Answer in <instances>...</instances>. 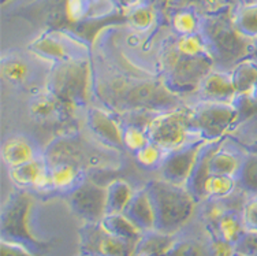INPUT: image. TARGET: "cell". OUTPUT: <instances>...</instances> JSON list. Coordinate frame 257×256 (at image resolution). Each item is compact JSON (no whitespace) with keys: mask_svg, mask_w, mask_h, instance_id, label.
Returning <instances> with one entry per match:
<instances>
[{"mask_svg":"<svg viewBox=\"0 0 257 256\" xmlns=\"http://www.w3.org/2000/svg\"><path fill=\"white\" fill-rule=\"evenodd\" d=\"M47 166H48V172H50L54 192L69 195L86 180V176H85L86 168L77 163L58 162L51 163Z\"/></svg>","mask_w":257,"mask_h":256,"instance_id":"18","label":"cell"},{"mask_svg":"<svg viewBox=\"0 0 257 256\" xmlns=\"http://www.w3.org/2000/svg\"><path fill=\"white\" fill-rule=\"evenodd\" d=\"M0 256H40L28 249L26 246L2 240L0 241Z\"/></svg>","mask_w":257,"mask_h":256,"instance_id":"37","label":"cell"},{"mask_svg":"<svg viewBox=\"0 0 257 256\" xmlns=\"http://www.w3.org/2000/svg\"><path fill=\"white\" fill-rule=\"evenodd\" d=\"M107 203H105V215L123 212L130 200L133 199L134 191L132 185L124 180H112L105 185Z\"/></svg>","mask_w":257,"mask_h":256,"instance_id":"23","label":"cell"},{"mask_svg":"<svg viewBox=\"0 0 257 256\" xmlns=\"http://www.w3.org/2000/svg\"><path fill=\"white\" fill-rule=\"evenodd\" d=\"M235 249L239 255L257 256V233H245L235 245Z\"/></svg>","mask_w":257,"mask_h":256,"instance_id":"36","label":"cell"},{"mask_svg":"<svg viewBox=\"0 0 257 256\" xmlns=\"http://www.w3.org/2000/svg\"><path fill=\"white\" fill-rule=\"evenodd\" d=\"M174 49L177 51V54L181 56H186V58H212V51L211 47L207 43V40L201 37L198 33H193V35L181 36L175 44Z\"/></svg>","mask_w":257,"mask_h":256,"instance_id":"27","label":"cell"},{"mask_svg":"<svg viewBox=\"0 0 257 256\" xmlns=\"http://www.w3.org/2000/svg\"><path fill=\"white\" fill-rule=\"evenodd\" d=\"M67 197L71 211L85 223H99L105 217V187L85 180Z\"/></svg>","mask_w":257,"mask_h":256,"instance_id":"7","label":"cell"},{"mask_svg":"<svg viewBox=\"0 0 257 256\" xmlns=\"http://www.w3.org/2000/svg\"><path fill=\"white\" fill-rule=\"evenodd\" d=\"M79 256H133L137 242L107 232L99 223H84L78 232Z\"/></svg>","mask_w":257,"mask_h":256,"instance_id":"6","label":"cell"},{"mask_svg":"<svg viewBox=\"0 0 257 256\" xmlns=\"http://www.w3.org/2000/svg\"><path fill=\"white\" fill-rule=\"evenodd\" d=\"M243 156L235 152L234 149L224 147H218L212 144L208 156V168L212 174H222L237 178Z\"/></svg>","mask_w":257,"mask_h":256,"instance_id":"20","label":"cell"},{"mask_svg":"<svg viewBox=\"0 0 257 256\" xmlns=\"http://www.w3.org/2000/svg\"><path fill=\"white\" fill-rule=\"evenodd\" d=\"M130 25L137 30H147L152 25V11L147 7H139L128 17Z\"/></svg>","mask_w":257,"mask_h":256,"instance_id":"35","label":"cell"},{"mask_svg":"<svg viewBox=\"0 0 257 256\" xmlns=\"http://www.w3.org/2000/svg\"><path fill=\"white\" fill-rule=\"evenodd\" d=\"M147 188L154 202L155 230L174 236L178 234L192 219L197 200L186 187L168 183L163 178L151 181Z\"/></svg>","mask_w":257,"mask_h":256,"instance_id":"1","label":"cell"},{"mask_svg":"<svg viewBox=\"0 0 257 256\" xmlns=\"http://www.w3.org/2000/svg\"><path fill=\"white\" fill-rule=\"evenodd\" d=\"M66 14L69 20L78 21L86 14V5L85 0H67L66 5Z\"/></svg>","mask_w":257,"mask_h":256,"instance_id":"38","label":"cell"},{"mask_svg":"<svg viewBox=\"0 0 257 256\" xmlns=\"http://www.w3.org/2000/svg\"><path fill=\"white\" fill-rule=\"evenodd\" d=\"M167 153L163 148L159 147L154 141H149L145 147L134 153V158L140 166L144 168H160Z\"/></svg>","mask_w":257,"mask_h":256,"instance_id":"31","label":"cell"},{"mask_svg":"<svg viewBox=\"0 0 257 256\" xmlns=\"http://www.w3.org/2000/svg\"><path fill=\"white\" fill-rule=\"evenodd\" d=\"M85 121L90 133L103 145L112 149L123 148V140H122L123 125H120L118 119L107 110L90 107L86 111Z\"/></svg>","mask_w":257,"mask_h":256,"instance_id":"12","label":"cell"},{"mask_svg":"<svg viewBox=\"0 0 257 256\" xmlns=\"http://www.w3.org/2000/svg\"><path fill=\"white\" fill-rule=\"evenodd\" d=\"M237 96H242L257 85V60H242L230 71Z\"/></svg>","mask_w":257,"mask_h":256,"instance_id":"25","label":"cell"},{"mask_svg":"<svg viewBox=\"0 0 257 256\" xmlns=\"http://www.w3.org/2000/svg\"><path fill=\"white\" fill-rule=\"evenodd\" d=\"M193 126L200 136L208 141H216L234 126L241 113L234 103L226 102H207L190 110Z\"/></svg>","mask_w":257,"mask_h":256,"instance_id":"5","label":"cell"},{"mask_svg":"<svg viewBox=\"0 0 257 256\" xmlns=\"http://www.w3.org/2000/svg\"><path fill=\"white\" fill-rule=\"evenodd\" d=\"M32 74L29 60L22 55L9 54L2 58V78L9 85H26L32 78Z\"/></svg>","mask_w":257,"mask_h":256,"instance_id":"21","label":"cell"},{"mask_svg":"<svg viewBox=\"0 0 257 256\" xmlns=\"http://www.w3.org/2000/svg\"><path fill=\"white\" fill-rule=\"evenodd\" d=\"M100 225L107 230L112 233L115 236L130 240V241L139 242L144 232L141 229L134 225L123 212H116V214H107L105 217L100 221Z\"/></svg>","mask_w":257,"mask_h":256,"instance_id":"24","label":"cell"},{"mask_svg":"<svg viewBox=\"0 0 257 256\" xmlns=\"http://www.w3.org/2000/svg\"><path fill=\"white\" fill-rule=\"evenodd\" d=\"M47 89L67 106L84 103L88 91V62L71 60L54 64L47 79Z\"/></svg>","mask_w":257,"mask_h":256,"instance_id":"4","label":"cell"},{"mask_svg":"<svg viewBox=\"0 0 257 256\" xmlns=\"http://www.w3.org/2000/svg\"><path fill=\"white\" fill-rule=\"evenodd\" d=\"M122 140H123V148H126L127 151H130L134 155L151 141L148 130H147V125L145 126L136 125V123L123 125Z\"/></svg>","mask_w":257,"mask_h":256,"instance_id":"30","label":"cell"},{"mask_svg":"<svg viewBox=\"0 0 257 256\" xmlns=\"http://www.w3.org/2000/svg\"><path fill=\"white\" fill-rule=\"evenodd\" d=\"M33 199L25 189L11 193L2 207V240L17 242L41 255L47 242L41 241L32 232L29 225Z\"/></svg>","mask_w":257,"mask_h":256,"instance_id":"2","label":"cell"},{"mask_svg":"<svg viewBox=\"0 0 257 256\" xmlns=\"http://www.w3.org/2000/svg\"><path fill=\"white\" fill-rule=\"evenodd\" d=\"M205 236H207L208 244H209V248H211L213 256H237L235 245L224 241L223 238L215 236V234L205 233Z\"/></svg>","mask_w":257,"mask_h":256,"instance_id":"34","label":"cell"},{"mask_svg":"<svg viewBox=\"0 0 257 256\" xmlns=\"http://www.w3.org/2000/svg\"><path fill=\"white\" fill-rule=\"evenodd\" d=\"M237 256H243V255H239V253H237Z\"/></svg>","mask_w":257,"mask_h":256,"instance_id":"39","label":"cell"},{"mask_svg":"<svg viewBox=\"0 0 257 256\" xmlns=\"http://www.w3.org/2000/svg\"><path fill=\"white\" fill-rule=\"evenodd\" d=\"M167 256H213L207 236L200 237H175L173 245L168 249Z\"/></svg>","mask_w":257,"mask_h":256,"instance_id":"26","label":"cell"},{"mask_svg":"<svg viewBox=\"0 0 257 256\" xmlns=\"http://www.w3.org/2000/svg\"><path fill=\"white\" fill-rule=\"evenodd\" d=\"M204 227L205 233L220 237L232 245H237L238 241L246 233L243 227L241 208H234L230 206L224 208V211L212 223L204 225Z\"/></svg>","mask_w":257,"mask_h":256,"instance_id":"16","label":"cell"},{"mask_svg":"<svg viewBox=\"0 0 257 256\" xmlns=\"http://www.w3.org/2000/svg\"><path fill=\"white\" fill-rule=\"evenodd\" d=\"M32 51L40 59L51 62L52 64L64 63L71 60H86V48L81 43H75L60 33L45 35L30 45Z\"/></svg>","mask_w":257,"mask_h":256,"instance_id":"10","label":"cell"},{"mask_svg":"<svg viewBox=\"0 0 257 256\" xmlns=\"http://www.w3.org/2000/svg\"><path fill=\"white\" fill-rule=\"evenodd\" d=\"M237 189L239 188L235 177L209 173L200 185L196 200L198 204L207 200H227Z\"/></svg>","mask_w":257,"mask_h":256,"instance_id":"19","label":"cell"},{"mask_svg":"<svg viewBox=\"0 0 257 256\" xmlns=\"http://www.w3.org/2000/svg\"><path fill=\"white\" fill-rule=\"evenodd\" d=\"M239 191L246 196H257V151L247 152L237 176Z\"/></svg>","mask_w":257,"mask_h":256,"instance_id":"29","label":"cell"},{"mask_svg":"<svg viewBox=\"0 0 257 256\" xmlns=\"http://www.w3.org/2000/svg\"><path fill=\"white\" fill-rule=\"evenodd\" d=\"M241 215L245 230L257 233V196H246L241 206Z\"/></svg>","mask_w":257,"mask_h":256,"instance_id":"32","label":"cell"},{"mask_svg":"<svg viewBox=\"0 0 257 256\" xmlns=\"http://www.w3.org/2000/svg\"><path fill=\"white\" fill-rule=\"evenodd\" d=\"M69 106L50 89L37 91L28 100V113L30 118L39 123H56L63 121Z\"/></svg>","mask_w":257,"mask_h":256,"instance_id":"13","label":"cell"},{"mask_svg":"<svg viewBox=\"0 0 257 256\" xmlns=\"http://www.w3.org/2000/svg\"><path fill=\"white\" fill-rule=\"evenodd\" d=\"M175 237L177 234H166L158 230L145 232L136 244L134 253L145 256H167Z\"/></svg>","mask_w":257,"mask_h":256,"instance_id":"22","label":"cell"},{"mask_svg":"<svg viewBox=\"0 0 257 256\" xmlns=\"http://www.w3.org/2000/svg\"><path fill=\"white\" fill-rule=\"evenodd\" d=\"M147 130L151 141L158 144L168 153L186 147L189 144L201 141L192 140V133H200L193 126L190 111H164L147 123Z\"/></svg>","mask_w":257,"mask_h":256,"instance_id":"3","label":"cell"},{"mask_svg":"<svg viewBox=\"0 0 257 256\" xmlns=\"http://www.w3.org/2000/svg\"><path fill=\"white\" fill-rule=\"evenodd\" d=\"M198 94L203 100L207 102H226L234 103L237 91L232 84L231 74L227 71H213L209 73L203 78L198 85Z\"/></svg>","mask_w":257,"mask_h":256,"instance_id":"14","label":"cell"},{"mask_svg":"<svg viewBox=\"0 0 257 256\" xmlns=\"http://www.w3.org/2000/svg\"><path fill=\"white\" fill-rule=\"evenodd\" d=\"M122 100L127 107L133 109H170L175 104L173 91L154 81H140L130 85Z\"/></svg>","mask_w":257,"mask_h":256,"instance_id":"11","label":"cell"},{"mask_svg":"<svg viewBox=\"0 0 257 256\" xmlns=\"http://www.w3.org/2000/svg\"><path fill=\"white\" fill-rule=\"evenodd\" d=\"M123 214L144 233L155 230L156 215H155L154 202L148 188L145 187L141 191H136L133 199L130 200Z\"/></svg>","mask_w":257,"mask_h":256,"instance_id":"17","label":"cell"},{"mask_svg":"<svg viewBox=\"0 0 257 256\" xmlns=\"http://www.w3.org/2000/svg\"><path fill=\"white\" fill-rule=\"evenodd\" d=\"M173 26L181 36L193 35L197 30V20L190 11H182L175 15Z\"/></svg>","mask_w":257,"mask_h":256,"instance_id":"33","label":"cell"},{"mask_svg":"<svg viewBox=\"0 0 257 256\" xmlns=\"http://www.w3.org/2000/svg\"><path fill=\"white\" fill-rule=\"evenodd\" d=\"M207 143L208 140H201V141L189 144L181 149L167 153V156L160 167L162 178L168 183L186 187Z\"/></svg>","mask_w":257,"mask_h":256,"instance_id":"8","label":"cell"},{"mask_svg":"<svg viewBox=\"0 0 257 256\" xmlns=\"http://www.w3.org/2000/svg\"><path fill=\"white\" fill-rule=\"evenodd\" d=\"M174 58H167L168 62L164 64L168 67V82L170 88L171 84L175 88L192 89L198 88L203 78L211 71V60L209 58H186L177 54L173 49Z\"/></svg>","mask_w":257,"mask_h":256,"instance_id":"9","label":"cell"},{"mask_svg":"<svg viewBox=\"0 0 257 256\" xmlns=\"http://www.w3.org/2000/svg\"><path fill=\"white\" fill-rule=\"evenodd\" d=\"M0 153H2L3 164L7 168L18 167L24 163L32 162L44 155V152H41L30 138L20 134L6 138L2 144Z\"/></svg>","mask_w":257,"mask_h":256,"instance_id":"15","label":"cell"},{"mask_svg":"<svg viewBox=\"0 0 257 256\" xmlns=\"http://www.w3.org/2000/svg\"><path fill=\"white\" fill-rule=\"evenodd\" d=\"M234 29L243 40H257V2L245 3L238 10Z\"/></svg>","mask_w":257,"mask_h":256,"instance_id":"28","label":"cell"}]
</instances>
